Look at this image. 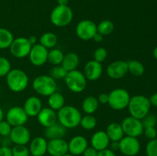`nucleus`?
<instances>
[{
  "instance_id": "9d476101",
  "label": "nucleus",
  "mask_w": 157,
  "mask_h": 156,
  "mask_svg": "<svg viewBox=\"0 0 157 156\" xmlns=\"http://www.w3.org/2000/svg\"><path fill=\"white\" fill-rule=\"evenodd\" d=\"M75 32L78 38L81 40L90 41V40H92L95 34L98 32L97 24L90 20H82L77 24Z\"/></svg>"
},
{
  "instance_id": "2f4dec72",
  "label": "nucleus",
  "mask_w": 157,
  "mask_h": 156,
  "mask_svg": "<svg viewBox=\"0 0 157 156\" xmlns=\"http://www.w3.org/2000/svg\"><path fill=\"white\" fill-rule=\"evenodd\" d=\"M97 30L103 36L109 35L114 30V24L110 20H104L97 25Z\"/></svg>"
},
{
  "instance_id": "393cba45",
  "label": "nucleus",
  "mask_w": 157,
  "mask_h": 156,
  "mask_svg": "<svg viewBox=\"0 0 157 156\" xmlns=\"http://www.w3.org/2000/svg\"><path fill=\"white\" fill-rule=\"evenodd\" d=\"M80 59L78 55L75 52H70L64 55L61 65L67 72H69L74 70H77V67H78Z\"/></svg>"
},
{
  "instance_id": "4c0bfd02",
  "label": "nucleus",
  "mask_w": 157,
  "mask_h": 156,
  "mask_svg": "<svg viewBox=\"0 0 157 156\" xmlns=\"http://www.w3.org/2000/svg\"><path fill=\"white\" fill-rule=\"evenodd\" d=\"M107 50L104 47H98L94 52V60L99 63H103L107 59Z\"/></svg>"
},
{
  "instance_id": "423d86ee",
  "label": "nucleus",
  "mask_w": 157,
  "mask_h": 156,
  "mask_svg": "<svg viewBox=\"0 0 157 156\" xmlns=\"http://www.w3.org/2000/svg\"><path fill=\"white\" fill-rule=\"evenodd\" d=\"M108 96L109 100L107 104L110 108L117 111L127 108L131 97L129 92L124 88L114 89L110 92Z\"/></svg>"
},
{
  "instance_id": "f257e3e1",
  "label": "nucleus",
  "mask_w": 157,
  "mask_h": 156,
  "mask_svg": "<svg viewBox=\"0 0 157 156\" xmlns=\"http://www.w3.org/2000/svg\"><path fill=\"white\" fill-rule=\"evenodd\" d=\"M58 121L66 128H75L80 125L82 115L77 107L64 105L57 113Z\"/></svg>"
},
{
  "instance_id": "c03bdc74",
  "label": "nucleus",
  "mask_w": 157,
  "mask_h": 156,
  "mask_svg": "<svg viewBox=\"0 0 157 156\" xmlns=\"http://www.w3.org/2000/svg\"><path fill=\"white\" fill-rule=\"evenodd\" d=\"M0 156H12V148L11 147H0Z\"/></svg>"
},
{
  "instance_id": "79ce46f5",
  "label": "nucleus",
  "mask_w": 157,
  "mask_h": 156,
  "mask_svg": "<svg viewBox=\"0 0 157 156\" xmlns=\"http://www.w3.org/2000/svg\"><path fill=\"white\" fill-rule=\"evenodd\" d=\"M98 100L99 102V103L103 104V105H105V104L108 103L109 100V96L108 93H102L101 94H99V96H98Z\"/></svg>"
},
{
  "instance_id": "aec40b11",
  "label": "nucleus",
  "mask_w": 157,
  "mask_h": 156,
  "mask_svg": "<svg viewBox=\"0 0 157 156\" xmlns=\"http://www.w3.org/2000/svg\"><path fill=\"white\" fill-rule=\"evenodd\" d=\"M36 117L40 125L44 128L51 126L53 124L56 123L58 121L56 111L49 107H44L41 109Z\"/></svg>"
},
{
  "instance_id": "2eb2a0df",
  "label": "nucleus",
  "mask_w": 157,
  "mask_h": 156,
  "mask_svg": "<svg viewBox=\"0 0 157 156\" xmlns=\"http://www.w3.org/2000/svg\"><path fill=\"white\" fill-rule=\"evenodd\" d=\"M107 75L113 80H120L128 73V65L125 61H115L110 63L106 69Z\"/></svg>"
},
{
  "instance_id": "cd10ccee",
  "label": "nucleus",
  "mask_w": 157,
  "mask_h": 156,
  "mask_svg": "<svg viewBox=\"0 0 157 156\" xmlns=\"http://www.w3.org/2000/svg\"><path fill=\"white\" fill-rule=\"evenodd\" d=\"M58 43V37L53 32H45L39 38V44L48 50L55 48Z\"/></svg>"
},
{
  "instance_id": "39448f33",
  "label": "nucleus",
  "mask_w": 157,
  "mask_h": 156,
  "mask_svg": "<svg viewBox=\"0 0 157 156\" xmlns=\"http://www.w3.org/2000/svg\"><path fill=\"white\" fill-rule=\"evenodd\" d=\"M73 12L68 6H57L52 9L50 20L52 24L56 27H66L72 21Z\"/></svg>"
},
{
  "instance_id": "6e6d98bb",
  "label": "nucleus",
  "mask_w": 157,
  "mask_h": 156,
  "mask_svg": "<svg viewBox=\"0 0 157 156\" xmlns=\"http://www.w3.org/2000/svg\"><path fill=\"white\" fill-rule=\"evenodd\" d=\"M63 156H75V155H73V154H71V153L67 152V153H66L65 154H64V155H63Z\"/></svg>"
},
{
  "instance_id": "473e14b6",
  "label": "nucleus",
  "mask_w": 157,
  "mask_h": 156,
  "mask_svg": "<svg viewBox=\"0 0 157 156\" xmlns=\"http://www.w3.org/2000/svg\"><path fill=\"white\" fill-rule=\"evenodd\" d=\"M97 119L93 115L86 114L84 116H82L80 122V125L83 129L85 130H93L97 126Z\"/></svg>"
},
{
  "instance_id": "a19ab883",
  "label": "nucleus",
  "mask_w": 157,
  "mask_h": 156,
  "mask_svg": "<svg viewBox=\"0 0 157 156\" xmlns=\"http://www.w3.org/2000/svg\"><path fill=\"white\" fill-rule=\"evenodd\" d=\"M144 134L147 139L152 140V139H156L157 130L155 127H148V128H144Z\"/></svg>"
},
{
  "instance_id": "c9c22d12",
  "label": "nucleus",
  "mask_w": 157,
  "mask_h": 156,
  "mask_svg": "<svg viewBox=\"0 0 157 156\" xmlns=\"http://www.w3.org/2000/svg\"><path fill=\"white\" fill-rule=\"evenodd\" d=\"M12 156H29V147L24 145H15L12 148Z\"/></svg>"
},
{
  "instance_id": "4be33fe9",
  "label": "nucleus",
  "mask_w": 157,
  "mask_h": 156,
  "mask_svg": "<svg viewBox=\"0 0 157 156\" xmlns=\"http://www.w3.org/2000/svg\"><path fill=\"white\" fill-rule=\"evenodd\" d=\"M110 142L106 132L102 130L95 132L90 138V146L98 151L108 148Z\"/></svg>"
},
{
  "instance_id": "6e6552de",
  "label": "nucleus",
  "mask_w": 157,
  "mask_h": 156,
  "mask_svg": "<svg viewBox=\"0 0 157 156\" xmlns=\"http://www.w3.org/2000/svg\"><path fill=\"white\" fill-rule=\"evenodd\" d=\"M121 125L124 136L138 138L144 134V127L140 119H136L130 116H127L123 119Z\"/></svg>"
},
{
  "instance_id": "c756f323",
  "label": "nucleus",
  "mask_w": 157,
  "mask_h": 156,
  "mask_svg": "<svg viewBox=\"0 0 157 156\" xmlns=\"http://www.w3.org/2000/svg\"><path fill=\"white\" fill-rule=\"evenodd\" d=\"M128 65V73L134 76H142L145 72L144 65L137 60H131L127 62Z\"/></svg>"
},
{
  "instance_id": "e433bc0d",
  "label": "nucleus",
  "mask_w": 157,
  "mask_h": 156,
  "mask_svg": "<svg viewBox=\"0 0 157 156\" xmlns=\"http://www.w3.org/2000/svg\"><path fill=\"white\" fill-rule=\"evenodd\" d=\"M144 128L155 127L157 124V116L153 113H148L144 119H141Z\"/></svg>"
},
{
  "instance_id": "864d4df0",
  "label": "nucleus",
  "mask_w": 157,
  "mask_h": 156,
  "mask_svg": "<svg viewBox=\"0 0 157 156\" xmlns=\"http://www.w3.org/2000/svg\"><path fill=\"white\" fill-rule=\"evenodd\" d=\"M3 118H4V112H3L2 107L0 106V122L3 120Z\"/></svg>"
},
{
  "instance_id": "0eeeda50",
  "label": "nucleus",
  "mask_w": 157,
  "mask_h": 156,
  "mask_svg": "<svg viewBox=\"0 0 157 156\" xmlns=\"http://www.w3.org/2000/svg\"><path fill=\"white\" fill-rule=\"evenodd\" d=\"M64 82L71 91L75 93H80L84 91L87 87V81L84 73L81 70H74L67 72Z\"/></svg>"
},
{
  "instance_id": "7c9ffc66",
  "label": "nucleus",
  "mask_w": 157,
  "mask_h": 156,
  "mask_svg": "<svg viewBox=\"0 0 157 156\" xmlns=\"http://www.w3.org/2000/svg\"><path fill=\"white\" fill-rule=\"evenodd\" d=\"M64 54L60 49L52 48L48 50V61L53 66L61 65L64 59Z\"/></svg>"
},
{
  "instance_id": "a18cd8bd",
  "label": "nucleus",
  "mask_w": 157,
  "mask_h": 156,
  "mask_svg": "<svg viewBox=\"0 0 157 156\" xmlns=\"http://www.w3.org/2000/svg\"><path fill=\"white\" fill-rule=\"evenodd\" d=\"M98 156H117L114 151L110 150V148H105L104 150L98 151Z\"/></svg>"
},
{
  "instance_id": "3c124183",
  "label": "nucleus",
  "mask_w": 157,
  "mask_h": 156,
  "mask_svg": "<svg viewBox=\"0 0 157 156\" xmlns=\"http://www.w3.org/2000/svg\"><path fill=\"white\" fill-rule=\"evenodd\" d=\"M28 40H29V43H30L32 45H35V44H37V38L36 36H35V35H31V36H29V38H27Z\"/></svg>"
},
{
  "instance_id": "603ef678",
  "label": "nucleus",
  "mask_w": 157,
  "mask_h": 156,
  "mask_svg": "<svg viewBox=\"0 0 157 156\" xmlns=\"http://www.w3.org/2000/svg\"><path fill=\"white\" fill-rule=\"evenodd\" d=\"M58 6H67L69 0H57Z\"/></svg>"
},
{
  "instance_id": "a211bd4d",
  "label": "nucleus",
  "mask_w": 157,
  "mask_h": 156,
  "mask_svg": "<svg viewBox=\"0 0 157 156\" xmlns=\"http://www.w3.org/2000/svg\"><path fill=\"white\" fill-rule=\"evenodd\" d=\"M29 152L33 156H44L47 154L48 140L42 136H37L29 142Z\"/></svg>"
},
{
  "instance_id": "6ab92c4d",
  "label": "nucleus",
  "mask_w": 157,
  "mask_h": 156,
  "mask_svg": "<svg viewBox=\"0 0 157 156\" xmlns=\"http://www.w3.org/2000/svg\"><path fill=\"white\" fill-rule=\"evenodd\" d=\"M83 73L87 80H98L103 73V66L101 63L91 60L85 64Z\"/></svg>"
},
{
  "instance_id": "20e7f679",
  "label": "nucleus",
  "mask_w": 157,
  "mask_h": 156,
  "mask_svg": "<svg viewBox=\"0 0 157 156\" xmlns=\"http://www.w3.org/2000/svg\"><path fill=\"white\" fill-rule=\"evenodd\" d=\"M32 88L37 94L49 96L57 91L56 80L50 75H39L32 81Z\"/></svg>"
},
{
  "instance_id": "412c9836",
  "label": "nucleus",
  "mask_w": 157,
  "mask_h": 156,
  "mask_svg": "<svg viewBox=\"0 0 157 156\" xmlns=\"http://www.w3.org/2000/svg\"><path fill=\"white\" fill-rule=\"evenodd\" d=\"M42 102L38 96H31L25 101L23 109L29 117H35L42 109Z\"/></svg>"
},
{
  "instance_id": "09e8293b",
  "label": "nucleus",
  "mask_w": 157,
  "mask_h": 156,
  "mask_svg": "<svg viewBox=\"0 0 157 156\" xmlns=\"http://www.w3.org/2000/svg\"><path fill=\"white\" fill-rule=\"evenodd\" d=\"M109 146H110V149L114 152L119 151V142H110Z\"/></svg>"
},
{
  "instance_id": "bb28decb",
  "label": "nucleus",
  "mask_w": 157,
  "mask_h": 156,
  "mask_svg": "<svg viewBox=\"0 0 157 156\" xmlns=\"http://www.w3.org/2000/svg\"><path fill=\"white\" fill-rule=\"evenodd\" d=\"M99 102L98 98L94 96H88L83 100L81 104V108L84 113L92 115L98 110L99 107Z\"/></svg>"
},
{
  "instance_id": "4d7b16f0",
  "label": "nucleus",
  "mask_w": 157,
  "mask_h": 156,
  "mask_svg": "<svg viewBox=\"0 0 157 156\" xmlns=\"http://www.w3.org/2000/svg\"><path fill=\"white\" fill-rule=\"evenodd\" d=\"M1 140H2V136H0V144H1Z\"/></svg>"
},
{
  "instance_id": "49530a36",
  "label": "nucleus",
  "mask_w": 157,
  "mask_h": 156,
  "mask_svg": "<svg viewBox=\"0 0 157 156\" xmlns=\"http://www.w3.org/2000/svg\"><path fill=\"white\" fill-rule=\"evenodd\" d=\"M12 141H11L10 138L9 136L8 137H2V140H1V144L2 146H6V147H10L11 144H12Z\"/></svg>"
},
{
  "instance_id": "de8ad7c7",
  "label": "nucleus",
  "mask_w": 157,
  "mask_h": 156,
  "mask_svg": "<svg viewBox=\"0 0 157 156\" xmlns=\"http://www.w3.org/2000/svg\"><path fill=\"white\" fill-rule=\"evenodd\" d=\"M150 99V102L151 106H153L157 107V93H153L149 98Z\"/></svg>"
},
{
  "instance_id": "4468645a",
  "label": "nucleus",
  "mask_w": 157,
  "mask_h": 156,
  "mask_svg": "<svg viewBox=\"0 0 157 156\" xmlns=\"http://www.w3.org/2000/svg\"><path fill=\"white\" fill-rule=\"evenodd\" d=\"M9 138L14 145H26L31 141V133L29 128L25 125L14 126L12 127Z\"/></svg>"
},
{
  "instance_id": "f03ea898",
  "label": "nucleus",
  "mask_w": 157,
  "mask_h": 156,
  "mask_svg": "<svg viewBox=\"0 0 157 156\" xmlns=\"http://www.w3.org/2000/svg\"><path fill=\"white\" fill-rule=\"evenodd\" d=\"M127 108L130 116L141 120L150 113L151 104L149 98L146 96L135 95L130 97Z\"/></svg>"
},
{
  "instance_id": "dca6fc26",
  "label": "nucleus",
  "mask_w": 157,
  "mask_h": 156,
  "mask_svg": "<svg viewBox=\"0 0 157 156\" xmlns=\"http://www.w3.org/2000/svg\"><path fill=\"white\" fill-rule=\"evenodd\" d=\"M68 152L67 142L64 139L48 140L47 153L50 156H63Z\"/></svg>"
},
{
  "instance_id": "a878e982",
  "label": "nucleus",
  "mask_w": 157,
  "mask_h": 156,
  "mask_svg": "<svg viewBox=\"0 0 157 156\" xmlns=\"http://www.w3.org/2000/svg\"><path fill=\"white\" fill-rule=\"evenodd\" d=\"M48 104L49 108L55 111H58L65 104V99L62 93L56 91L48 96Z\"/></svg>"
},
{
  "instance_id": "5fc2aeb1",
  "label": "nucleus",
  "mask_w": 157,
  "mask_h": 156,
  "mask_svg": "<svg viewBox=\"0 0 157 156\" xmlns=\"http://www.w3.org/2000/svg\"><path fill=\"white\" fill-rule=\"evenodd\" d=\"M153 57H154L155 59L157 61V46H156V47H154V49H153Z\"/></svg>"
},
{
  "instance_id": "c85d7f7f",
  "label": "nucleus",
  "mask_w": 157,
  "mask_h": 156,
  "mask_svg": "<svg viewBox=\"0 0 157 156\" xmlns=\"http://www.w3.org/2000/svg\"><path fill=\"white\" fill-rule=\"evenodd\" d=\"M13 40V34L9 29L0 28V50L9 48Z\"/></svg>"
},
{
  "instance_id": "72a5a7b5",
  "label": "nucleus",
  "mask_w": 157,
  "mask_h": 156,
  "mask_svg": "<svg viewBox=\"0 0 157 156\" xmlns=\"http://www.w3.org/2000/svg\"><path fill=\"white\" fill-rule=\"evenodd\" d=\"M67 71L61 65L55 66L50 70V76L53 79L56 80H64L67 75Z\"/></svg>"
},
{
  "instance_id": "8fccbe9b",
  "label": "nucleus",
  "mask_w": 157,
  "mask_h": 156,
  "mask_svg": "<svg viewBox=\"0 0 157 156\" xmlns=\"http://www.w3.org/2000/svg\"><path fill=\"white\" fill-rule=\"evenodd\" d=\"M92 40H94L95 42L100 43L101 42V41H103V40H104V36H103L102 35H101L100 33H98V32H97V33L95 34L94 36L93 37Z\"/></svg>"
},
{
  "instance_id": "ddd939ff",
  "label": "nucleus",
  "mask_w": 157,
  "mask_h": 156,
  "mask_svg": "<svg viewBox=\"0 0 157 156\" xmlns=\"http://www.w3.org/2000/svg\"><path fill=\"white\" fill-rule=\"evenodd\" d=\"M48 50L39 43H37L35 45H32L29 54V61L32 65L41 67L48 62Z\"/></svg>"
},
{
  "instance_id": "13d9d810",
  "label": "nucleus",
  "mask_w": 157,
  "mask_h": 156,
  "mask_svg": "<svg viewBox=\"0 0 157 156\" xmlns=\"http://www.w3.org/2000/svg\"><path fill=\"white\" fill-rule=\"evenodd\" d=\"M29 156H33V155H32V154H30V155H29Z\"/></svg>"
},
{
  "instance_id": "9b49d317",
  "label": "nucleus",
  "mask_w": 157,
  "mask_h": 156,
  "mask_svg": "<svg viewBox=\"0 0 157 156\" xmlns=\"http://www.w3.org/2000/svg\"><path fill=\"white\" fill-rule=\"evenodd\" d=\"M140 148V142L137 138L126 136L119 142V151L126 156H136Z\"/></svg>"
},
{
  "instance_id": "58836bf2",
  "label": "nucleus",
  "mask_w": 157,
  "mask_h": 156,
  "mask_svg": "<svg viewBox=\"0 0 157 156\" xmlns=\"http://www.w3.org/2000/svg\"><path fill=\"white\" fill-rule=\"evenodd\" d=\"M147 156H157V139L149 140L146 145Z\"/></svg>"
},
{
  "instance_id": "f3484780",
  "label": "nucleus",
  "mask_w": 157,
  "mask_h": 156,
  "mask_svg": "<svg viewBox=\"0 0 157 156\" xmlns=\"http://www.w3.org/2000/svg\"><path fill=\"white\" fill-rule=\"evenodd\" d=\"M68 152L75 156L83 154L86 148L88 147L87 139L83 136H75L72 137L67 142Z\"/></svg>"
},
{
  "instance_id": "bf43d9fd",
  "label": "nucleus",
  "mask_w": 157,
  "mask_h": 156,
  "mask_svg": "<svg viewBox=\"0 0 157 156\" xmlns=\"http://www.w3.org/2000/svg\"><path fill=\"white\" fill-rule=\"evenodd\" d=\"M44 156H50V155H44Z\"/></svg>"
},
{
  "instance_id": "ea45409f",
  "label": "nucleus",
  "mask_w": 157,
  "mask_h": 156,
  "mask_svg": "<svg viewBox=\"0 0 157 156\" xmlns=\"http://www.w3.org/2000/svg\"><path fill=\"white\" fill-rule=\"evenodd\" d=\"M12 126L6 120L0 122V136L2 137H8L10 135Z\"/></svg>"
},
{
  "instance_id": "7ed1b4c3",
  "label": "nucleus",
  "mask_w": 157,
  "mask_h": 156,
  "mask_svg": "<svg viewBox=\"0 0 157 156\" xmlns=\"http://www.w3.org/2000/svg\"><path fill=\"white\" fill-rule=\"evenodd\" d=\"M6 77L8 87L14 93L25 91L29 86V79L28 74L21 69H12Z\"/></svg>"
},
{
  "instance_id": "680f3d73",
  "label": "nucleus",
  "mask_w": 157,
  "mask_h": 156,
  "mask_svg": "<svg viewBox=\"0 0 157 156\" xmlns=\"http://www.w3.org/2000/svg\"><path fill=\"white\" fill-rule=\"evenodd\" d=\"M123 156H126V155H123Z\"/></svg>"
},
{
  "instance_id": "052dcab7",
  "label": "nucleus",
  "mask_w": 157,
  "mask_h": 156,
  "mask_svg": "<svg viewBox=\"0 0 157 156\" xmlns=\"http://www.w3.org/2000/svg\"><path fill=\"white\" fill-rule=\"evenodd\" d=\"M156 139H157V136H156Z\"/></svg>"
},
{
  "instance_id": "f8f14e48",
  "label": "nucleus",
  "mask_w": 157,
  "mask_h": 156,
  "mask_svg": "<svg viewBox=\"0 0 157 156\" xmlns=\"http://www.w3.org/2000/svg\"><path fill=\"white\" fill-rule=\"evenodd\" d=\"M29 119V116L21 106H12L9 109L6 114V120L12 125H25Z\"/></svg>"
},
{
  "instance_id": "5701e85b",
  "label": "nucleus",
  "mask_w": 157,
  "mask_h": 156,
  "mask_svg": "<svg viewBox=\"0 0 157 156\" xmlns=\"http://www.w3.org/2000/svg\"><path fill=\"white\" fill-rule=\"evenodd\" d=\"M66 134H67V128L63 126L59 122H56L51 126L45 128L44 138L47 140L55 139H64Z\"/></svg>"
},
{
  "instance_id": "1a4fd4ad",
  "label": "nucleus",
  "mask_w": 157,
  "mask_h": 156,
  "mask_svg": "<svg viewBox=\"0 0 157 156\" xmlns=\"http://www.w3.org/2000/svg\"><path fill=\"white\" fill-rule=\"evenodd\" d=\"M32 45L29 43L27 38L18 37L14 38L9 47L11 54L16 58H25L29 56Z\"/></svg>"
},
{
  "instance_id": "b1692460",
  "label": "nucleus",
  "mask_w": 157,
  "mask_h": 156,
  "mask_svg": "<svg viewBox=\"0 0 157 156\" xmlns=\"http://www.w3.org/2000/svg\"><path fill=\"white\" fill-rule=\"evenodd\" d=\"M105 132L110 142H120L124 137L122 127L121 123L118 122H112L109 124Z\"/></svg>"
},
{
  "instance_id": "37998d69",
  "label": "nucleus",
  "mask_w": 157,
  "mask_h": 156,
  "mask_svg": "<svg viewBox=\"0 0 157 156\" xmlns=\"http://www.w3.org/2000/svg\"><path fill=\"white\" fill-rule=\"evenodd\" d=\"M98 151H97L93 147H87L83 153V156H98Z\"/></svg>"
},
{
  "instance_id": "f704fd0d",
  "label": "nucleus",
  "mask_w": 157,
  "mask_h": 156,
  "mask_svg": "<svg viewBox=\"0 0 157 156\" xmlns=\"http://www.w3.org/2000/svg\"><path fill=\"white\" fill-rule=\"evenodd\" d=\"M11 70L12 65L9 60L5 57H0V77L6 76Z\"/></svg>"
}]
</instances>
